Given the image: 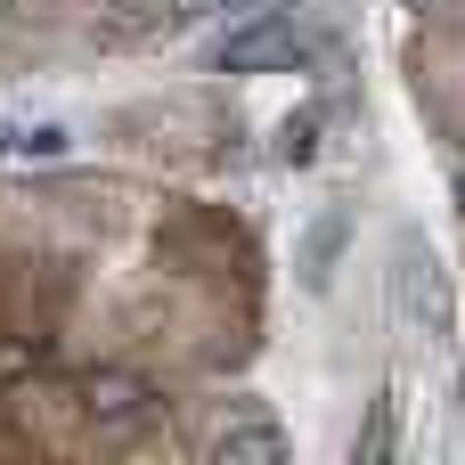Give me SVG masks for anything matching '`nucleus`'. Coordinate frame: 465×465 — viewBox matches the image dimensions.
I'll return each mask as SVG.
<instances>
[{"label": "nucleus", "instance_id": "nucleus-1", "mask_svg": "<svg viewBox=\"0 0 465 465\" xmlns=\"http://www.w3.org/2000/svg\"><path fill=\"white\" fill-rule=\"evenodd\" d=\"M294 57H302V41H294V0H253V8L221 33V49H213L221 74H262V65H294Z\"/></svg>", "mask_w": 465, "mask_h": 465}, {"label": "nucleus", "instance_id": "nucleus-2", "mask_svg": "<svg viewBox=\"0 0 465 465\" xmlns=\"http://www.w3.org/2000/svg\"><path fill=\"white\" fill-rule=\"evenodd\" d=\"M204 458L213 465H286V425H278L262 401H237V409L204 433Z\"/></svg>", "mask_w": 465, "mask_h": 465}, {"label": "nucleus", "instance_id": "nucleus-3", "mask_svg": "<svg viewBox=\"0 0 465 465\" xmlns=\"http://www.w3.org/2000/svg\"><path fill=\"white\" fill-rule=\"evenodd\" d=\"M82 417H90L98 433H131V425L155 417V384L131 376V368H90V376H82Z\"/></svg>", "mask_w": 465, "mask_h": 465}, {"label": "nucleus", "instance_id": "nucleus-4", "mask_svg": "<svg viewBox=\"0 0 465 465\" xmlns=\"http://www.w3.org/2000/svg\"><path fill=\"white\" fill-rule=\"evenodd\" d=\"M401 302H409V319L425 327V343H450L458 302H450V278H441V262H433L425 245H409V253H401Z\"/></svg>", "mask_w": 465, "mask_h": 465}, {"label": "nucleus", "instance_id": "nucleus-5", "mask_svg": "<svg viewBox=\"0 0 465 465\" xmlns=\"http://www.w3.org/2000/svg\"><path fill=\"white\" fill-rule=\"evenodd\" d=\"M319 131H327V106H294V114L278 123V155H286V163H311V155H319Z\"/></svg>", "mask_w": 465, "mask_h": 465}, {"label": "nucleus", "instance_id": "nucleus-6", "mask_svg": "<svg viewBox=\"0 0 465 465\" xmlns=\"http://www.w3.org/2000/svg\"><path fill=\"white\" fill-rule=\"evenodd\" d=\"M335 245H343V213H327V221L311 229V253H302V278H311V286H327V262H335Z\"/></svg>", "mask_w": 465, "mask_h": 465}, {"label": "nucleus", "instance_id": "nucleus-7", "mask_svg": "<svg viewBox=\"0 0 465 465\" xmlns=\"http://www.w3.org/2000/svg\"><path fill=\"white\" fill-rule=\"evenodd\" d=\"M213 8H229V0H155V25H204Z\"/></svg>", "mask_w": 465, "mask_h": 465}, {"label": "nucleus", "instance_id": "nucleus-8", "mask_svg": "<svg viewBox=\"0 0 465 465\" xmlns=\"http://www.w3.org/2000/svg\"><path fill=\"white\" fill-rule=\"evenodd\" d=\"M392 450V401H376V425H368V441H360V458H384Z\"/></svg>", "mask_w": 465, "mask_h": 465}, {"label": "nucleus", "instance_id": "nucleus-9", "mask_svg": "<svg viewBox=\"0 0 465 465\" xmlns=\"http://www.w3.org/2000/svg\"><path fill=\"white\" fill-rule=\"evenodd\" d=\"M16 123H25V114H0V155H16Z\"/></svg>", "mask_w": 465, "mask_h": 465}, {"label": "nucleus", "instance_id": "nucleus-10", "mask_svg": "<svg viewBox=\"0 0 465 465\" xmlns=\"http://www.w3.org/2000/svg\"><path fill=\"white\" fill-rule=\"evenodd\" d=\"M0 8H8V0H0Z\"/></svg>", "mask_w": 465, "mask_h": 465}]
</instances>
